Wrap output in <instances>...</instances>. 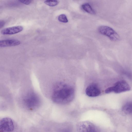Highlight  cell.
Returning <instances> with one entry per match:
<instances>
[{
	"instance_id": "6da1fadb",
	"label": "cell",
	"mask_w": 132,
	"mask_h": 132,
	"mask_svg": "<svg viewBox=\"0 0 132 132\" xmlns=\"http://www.w3.org/2000/svg\"><path fill=\"white\" fill-rule=\"evenodd\" d=\"M74 90L71 86L62 83L56 85L54 87L52 98L54 102L64 104L68 103L73 99Z\"/></svg>"
},
{
	"instance_id": "7a4b0ae2",
	"label": "cell",
	"mask_w": 132,
	"mask_h": 132,
	"mask_svg": "<svg viewBox=\"0 0 132 132\" xmlns=\"http://www.w3.org/2000/svg\"><path fill=\"white\" fill-rule=\"evenodd\" d=\"M25 106L30 110L37 109L40 105V100L38 95L33 92H30L27 94L23 99Z\"/></svg>"
},
{
	"instance_id": "3957f363",
	"label": "cell",
	"mask_w": 132,
	"mask_h": 132,
	"mask_svg": "<svg viewBox=\"0 0 132 132\" xmlns=\"http://www.w3.org/2000/svg\"><path fill=\"white\" fill-rule=\"evenodd\" d=\"M130 87L129 84L125 80L119 81L115 83L114 86L107 88L105 90V92L109 93L114 92L119 93L129 90Z\"/></svg>"
},
{
	"instance_id": "277c9868",
	"label": "cell",
	"mask_w": 132,
	"mask_h": 132,
	"mask_svg": "<svg viewBox=\"0 0 132 132\" xmlns=\"http://www.w3.org/2000/svg\"><path fill=\"white\" fill-rule=\"evenodd\" d=\"M98 30L100 34L107 37L112 41H116L120 39V36L118 34L110 27L105 26H101L98 28Z\"/></svg>"
},
{
	"instance_id": "5b68a950",
	"label": "cell",
	"mask_w": 132,
	"mask_h": 132,
	"mask_svg": "<svg viewBox=\"0 0 132 132\" xmlns=\"http://www.w3.org/2000/svg\"><path fill=\"white\" fill-rule=\"evenodd\" d=\"M77 128L78 132H99L93 124L88 121L79 122L77 124Z\"/></svg>"
},
{
	"instance_id": "8992f818",
	"label": "cell",
	"mask_w": 132,
	"mask_h": 132,
	"mask_svg": "<svg viewBox=\"0 0 132 132\" xmlns=\"http://www.w3.org/2000/svg\"><path fill=\"white\" fill-rule=\"evenodd\" d=\"M14 129V125L12 119L8 117L0 120V132H12Z\"/></svg>"
},
{
	"instance_id": "52a82bcc",
	"label": "cell",
	"mask_w": 132,
	"mask_h": 132,
	"mask_svg": "<svg viewBox=\"0 0 132 132\" xmlns=\"http://www.w3.org/2000/svg\"><path fill=\"white\" fill-rule=\"evenodd\" d=\"M23 29V27L20 26L7 27L2 29L1 33L4 35H13L21 32Z\"/></svg>"
},
{
	"instance_id": "ba28073f",
	"label": "cell",
	"mask_w": 132,
	"mask_h": 132,
	"mask_svg": "<svg viewBox=\"0 0 132 132\" xmlns=\"http://www.w3.org/2000/svg\"><path fill=\"white\" fill-rule=\"evenodd\" d=\"M86 93L90 97L97 96L101 93V91L98 87L95 84H92L86 88Z\"/></svg>"
},
{
	"instance_id": "9c48e42d",
	"label": "cell",
	"mask_w": 132,
	"mask_h": 132,
	"mask_svg": "<svg viewBox=\"0 0 132 132\" xmlns=\"http://www.w3.org/2000/svg\"><path fill=\"white\" fill-rule=\"evenodd\" d=\"M20 41L15 39H6L0 41L1 47H11L17 46L21 44Z\"/></svg>"
},
{
	"instance_id": "30bf717a",
	"label": "cell",
	"mask_w": 132,
	"mask_h": 132,
	"mask_svg": "<svg viewBox=\"0 0 132 132\" xmlns=\"http://www.w3.org/2000/svg\"><path fill=\"white\" fill-rule=\"evenodd\" d=\"M81 7L82 9L87 13L92 14H95L96 12L90 5L88 3L83 4Z\"/></svg>"
},
{
	"instance_id": "8fae6325",
	"label": "cell",
	"mask_w": 132,
	"mask_h": 132,
	"mask_svg": "<svg viewBox=\"0 0 132 132\" xmlns=\"http://www.w3.org/2000/svg\"><path fill=\"white\" fill-rule=\"evenodd\" d=\"M122 111L126 113L132 114V102L125 104L122 108Z\"/></svg>"
},
{
	"instance_id": "7c38bea8",
	"label": "cell",
	"mask_w": 132,
	"mask_h": 132,
	"mask_svg": "<svg viewBox=\"0 0 132 132\" xmlns=\"http://www.w3.org/2000/svg\"><path fill=\"white\" fill-rule=\"evenodd\" d=\"M44 3L46 5L50 6H55L57 5L59 1L57 0H45L44 1Z\"/></svg>"
},
{
	"instance_id": "4fadbf2b",
	"label": "cell",
	"mask_w": 132,
	"mask_h": 132,
	"mask_svg": "<svg viewBox=\"0 0 132 132\" xmlns=\"http://www.w3.org/2000/svg\"><path fill=\"white\" fill-rule=\"evenodd\" d=\"M58 19L59 21L62 23H67L68 21L66 16L63 14H60L59 16Z\"/></svg>"
},
{
	"instance_id": "5bb4252c",
	"label": "cell",
	"mask_w": 132,
	"mask_h": 132,
	"mask_svg": "<svg viewBox=\"0 0 132 132\" xmlns=\"http://www.w3.org/2000/svg\"><path fill=\"white\" fill-rule=\"evenodd\" d=\"M19 1L20 2L26 5H28L32 1L31 0H20Z\"/></svg>"
},
{
	"instance_id": "9a60e30c",
	"label": "cell",
	"mask_w": 132,
	"mask_h": 132,
	"mask_svg": "<svg viewBox=\"0 0 132 132\" xmlns=\"http://www.w3.org/2000/svg\"><path fill=\"white\" fill-rule=\"evenodd\" d=\"M5 22L3 20H1L0 21V28H2L5 24Z\"/></svg>"
}]
</instances>
